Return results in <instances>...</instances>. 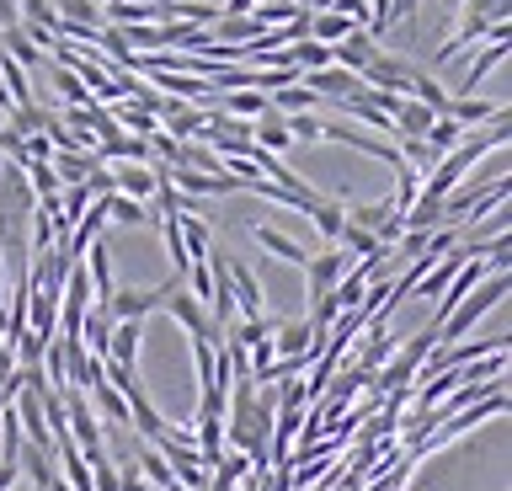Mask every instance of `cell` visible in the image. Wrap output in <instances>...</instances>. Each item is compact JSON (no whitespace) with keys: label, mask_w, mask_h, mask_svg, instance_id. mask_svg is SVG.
<instances>
[{"label":"cell","mask_w":512,"mask_h":491,"mask_svg":"<svg viewBox=\"0 0 512 491\" xmlns=\"http://www.w3.org/2000/svg\"><path fill=\"white\" fill-rule=\"evenodd\" d=\"M86 406H91V411H102V422L112 427V433H123V427H128V401L107 385L102 374H96L91 385H86Z\"/></svg>","instance_id":"cell-13"},{"label":"cell","mask_w":512,"mask_h":491,"mask_svg":"<svg viewBox=\"0 0 512 491\" xmlns=\"http://www.w3.org/2000/svg\"><path fill=\"white\" fill-rule=\"evenodd\" d=\"M336 251H342L347 262H368V257H384V246L374 241L368 230H358V225H342V235H336Z\"/></svg>","instance_id":"cell-25"},{"label":"cell","mask_w":512,"mask_h":491,"mask_svg":"<svg viewBox=\"0 0 512 491\" xmlns=\"http://www.w3.org/2000/svg\"><path fill=\"white\" fill-rule=\"evenodd\" d=\"M160 310H166V315H171V321L187 331L192 342H214V347H224L219 326L208 321V310H203V305H198V299H192L187 289H176V294H171V299H166V305H160Z\"/></svg>","instance_id":"cell-6"},{"label":"cell","mask_w":512,"mask_h":491,"mask_svg":"<svg viewBox=\"0 0 512 491\" xmlns=\"http://www.w3.org/2000/svg\"><path fill=\"white\" fill-rule=\"evenodd\" d=\"M496 22H507V11L459 6V22H454V33H448V43L438 49V65H443V59H454V54H464V49H475V43H491V27Z\"/></svg>","instance_id":"cell-4"},{"label":"cell","mask_w":512,"mask_h":491,"mask_svg":"<svg viewBox=\"0 0 512 491\" xmlns=\"http://www.w3.org/2000/svg\"><path fill=\"white\" fill-rule=\"evenodd\" d=\"M432 123H438V113H432V107H422V102H411V97H400V107L390 113L395 139H427Z\"/></svg>","instance_id":"cell-16"},{"label":"cell","mask_w":512,"mask_h":491,"mask_svg":"<svg viewBox=\"0 0 512 491\" xmlns=\"http://www.w3.org/2000/svg\"><path fill=\"white\" fill-rule=\"evenodd\" d=\"M288 59H294L299 75H310V70H326L331 65V49H326V43H315V38H299L294 49H288Z\"/></svg>","instance_id":"cell-29"},{"label":"cell","mask_w":512,"mask_h":491,"mask_svg":"<svg viewBox=\"0 0 512 491\" xmlns=\"http://www.w3.org/2000/svg\"><path fill=\"white\" fill-rule=\"evenodd\" d=\"M347 257H342V251H336V246H326V251H315V257L310 262H304V278H310V299H320V294H331L336 289V283H342L347 278Z\"/></svg>","instance_id":"cell-8"},{"label":"cell","mask_w":512,"mask_h":491,"mask_svg":"<svg viewBox=\"0 0 512 491\" xmlns=\"http://www.w3.org/2000/svg\"><path fill=\"white\" fill-rule=\"evenodd\" d=\"M48 166H54L59 187H75V182H86V177H91V171L102 166V161H96L91 150H54V161H48Z\"/></svg>","instance_id":"cell-19"},{"label":"cell","mask_w":512,"mask_h":491,"mask_svg":"<svg viewBox=\"0 0 512 491\" xmlns=\"http://www.w3.org/2000/svg\"><path fill=\"white\" fill-rule=\"evenodd\" d=\"M16 475H27L32 491H48V481L59 475V465H54V454H48V449H32V443H22V454H16Z\"/></svg>","instance_id":"cell-18"},{"label":"cell","mask_w":512,"mask_h":491,"mask_svg":"<svg viewBox=\"0 0 512 491\" xmlns=\"http://www.w3.org/2000/svg\"><path fill=\"white\" fill-rule=\"evenodd\" d=\"M395 203L390 198H379V203H352V209H347V225H358V230H368V235H374V241H379V230L384 225H395Z\"/></svg>","instance_id":"cell-21"},{"label":"cell","mask_w":512,"mask_h":491,"mask_svg":"<svg viewBox=\"0 0 512 491\" xmlns=\"http://www.w3.org/2000/svg\"><path fill=\"white\" fill-rule=\"evenodd\" d=\"M208 38H224V49H246V43H256L262 38V27H256L251 17H219L214 27H208Z\"/></svg>","instance_id":"cell-23"},{"label":"cell","mask_w":512,"mask_h":491,"mask_svg":"<svg viewBox=\"0 0 512 491\" xmlns=\"http://www.w3.org/2000/svg\"><path fill=\"white\" fill-rule=\"evenodd\" d=\"M347 33H352V22L342 17V11H320V17H310V38L326 43V49H336Z\"/></svg>","instance_id":"cell-28"},{"label":"cell","mask_w":512,"mask_h":491,"mask_svg":"<svg viewBox=\"0 0 512 491\" xmlns=\"http://www.w3.org/2000/svg\"><path fill=\"white\" fill-rule=\"evenodd\" d=\"M11 27H22V17H16V0H0V33H11Z\"/></svg>","instance_id":"cell-33"},{"label":"cell","mask_w":512,"mask_h":491,"mask_svg":"<svg viewBox=\"0 0 512 491\" xmlns=\"http://www.w3.org/2000/svg\"><path fill=\"white\" fill-rule=\"evenodd\" d=\"M374 54H379V43L368 38L363 27H352V33L331 49V65H336V70H347V75H363L368 65H374Z\"/></svg>","instance_id":"cell-10"},{"label":"cell","mask_w":512,"mask_h":491,"mask_svg":"<svg viewBox=\"0 0 512 491\" xmlns=\"http://www.w3.org/2000/svg\"><path fill=\"white\" fill-rule=\"evenodd\" d=\"M16 481H22V475H16V465H0V491H16Z\"/></svg>","instance_id":"cell-34"},{"label":"cell","mask_w":512,"mask_h":491,"mask_svg":"<svg viewBox=\"0 0 512 491\" xmlns=\"http://www.w3.org/2000/svg\"><path fill=\"white\" fill-rule=\"evenodd\" d=\"M155 177H160L155 161H150V166H118V171H112V193H118V198H134V203H144V209H150Z\"/></svg>","instance_id":"cell-11"},{"label":"cell","mask_w":512,"mask_h":491,"mask_svg":"<svg viewBox=\"0 0 512 491\" xmlns=\"http://www.w3.org/2000/svg\"><path fill=\"white\" fill-rule=\"evenodd\" d=\"M251 241L262 246V251H272L278 262H288V267H304V262L315 257V251H304L294 235H283V230H272V225H251Z\"/></svg>","instance_id":"cell-15"},{"label":"cell","mask_w":512,"mask_h":491,"mask_svg":"<svg viewBox=\"0 0 512 491\" xmlns=\"http://www.w3.org/2000/svg\"><path fill=\"white\" fill-rule=\"evenodd\" d=\"M139 342H144V321H112L102 363H112V369H139Z\"/></svg>","instance_id":"cell-9"},{"label":"cell","mask_w":512,"mask_h":491,"mask_svg":"<svg viewBox=\"0 0 512 491\" xmlns=\"http://www.w3.org/2000/svg\"><path fill=\"white\" fill-rule=\"evenodd\" d=\"M326 337H315L310 321H272V358H315Z\"/></svg>","instance_id":"cell-7"},{"label":"cell","mask_w":512,"mask_h":491,"mask_svg":"<svg viewBox=\"0 0 512 491\" xmlns=\"http://www.w3.org/2000/svg\"><path fill=\"white\" fill-rule=\"evenodd\" d=\"M459 139H464V129H459V123H454V118H438V123L427 129V139H422V145L432 150V161H443V155H454V150H459Z\"/></svg>","instance_id":"cell-27"},{"label":"cell","mask_w":512,"mask_h":491,"mask_svg":"<svg viewBox=\"0 0 512 491\" xmlns=\"http://www.w3.org/2000/svg\"><path fill=\"white\" fill-rule=\"evenodd\" d=\"M507 289H512L507 273H491L486 283H475V289H470V294H464L459 305H454V315H448V321L438 326V347H454V342L470 337V331H475V326L486 321V315H491V310L507 299Z\"/></svg>","instance_id":"cell-1"},{"label":"cell","mask_w":512,"mask_h":491,"mask_svg":"<svg viewBox=\"0 0 512 491\" xmlns=\"http://www.w3.org/2000/svg\"><path fill=\"white\" fill-rule=\"evenodd\" d=\"M496 65H507V22H496V27H491V43H486V49H480V54L470 59V65L459 70L454 91H459V97H475L480 81H486V75H491Z\"/></svg>","instance_id":"cell-5"},{"label":"cell","mask_w":512,"mask_h":491,"mask_svg":"<svg viewBox=\"0 0 512 491\" xmlns=\"http://www.w3.org/2000/svg\"><path fill=\"white\" fill-rule=\"evenodd\" d=\"M203 129H208V107L198 102H171L160 113V134H171V139H198Z\"/></svg>","instance_id":"cell-12"},{"label":"cell","mask_w":512,"mask_h":491,"mask_svg":"<svg viewBox=\"0 0 512 491\" xmlns=\"http://www.w3.org/2000/svg\"><path fill=\"white\" fill-rule=\"evenodd\" d=\"M416 6H422V0H390V22L400 17V22H411L416 17Z\"/></svg>","instance_id":"cell-32"},{"label":"cell","mask_w":512,"mask_h":491,"mask_svg":"<svg viewBox=\"0 0 512 491\" xmlns=\"http://www.w3.org/2000/svg\"><path fill=\"white\" fill-rule=\"evenodd\" d=\"M304 219H310V225L320 230V241L336 246V235H342V225H347V203H342V198H320Z\"/></svg>","instance_id":"cell-22"},{"label":"cell","mask_w":512,"mask_h":491,"mask_svg":"<svg viewBox=\"0 0 512 491\" xmlns=\"http://www.w3.org/2000/svg\"><path fill=\"white\" fill-rule=\"evenodd\" d=\"M54 86H59V97H64V107H91V91L80 86V81H75V75L64 70V65H54Z\"/></svg>","instance_id":"cell-30"},{"label":"cell","mask_w":512,"mask_h":491,"mask_svg":"<svg viewBox=\"0 0 512 491\" xmlns=\"http://www.w3.org/2000/svg\"><path fill=\"white\" fill-rule=\"evenodd\" d=\"M96 6H102V0H96Z\"/></svg>","instance_id":"cell-35"},{"label":"cell","mask_w":512,"mask_h":491,"mask_svg":"<svg viewBox=\"0 0 512 491\" xmlns=\"http://www.w3.org/2000/svg\"><path fill=\"white\" fill-rule=\"evenodd\" d=\"M176 235H182L187 262H208V251H214V225H208L203 214H176Z\"/></svg>","instance_id":"cell-14"},{"label":"cell","mask_w":512,"mask_h":491,"mask_svg":"<svg viewBox=\"0 0 512 491\" xmlns=\"http://www.w3.org/2000/svg\"><path fill=\"white\" fill-rule=\"evenodd\" d=\"M336 11H342L352 27H363V33H368V0H336Z\"/></svg>","instance_id":"cell-31"},{"label":"cell","mask_w":512,"mask_h":491,"mask_svg":"<svg viewBox=\"0 0 512 491\" xmlns=\"http://www.w3.org/2000/svg\"><path fill=\"white\" fill-rule=\"evenodd\" d=\"M272 113H278V118H299V113H315V107H320V97H315V91H304L299 81L294 86H283V91H272Z\"/></svg>","instance_id":"cell-24"},{"label":"cell","mask_w":512,"mask_h":491,"mask_svg":"<svg viewBox=\"0 0 512 491\" xmlns=\"http://www.w3.org/2000/svg\"><path fill=\"white\" fill-rule=\"evenodd\" d=\"M432 347H438V326H422V331H416V337L406 342V347H400V353H395V363H390V369H384L379 374V390H411V379L416 374H422V363H427V353H432Z\"/></svg>","instance_id":"cell-2"},{"label":"cell","mask_w":512,"mask_h":491,"mask_svg":"<svg viewBox=\"0 0 512 491\" xmlns=\"http://www.w3.org/2000/svg\"><path fill=\"white\" fill-rule=\"evenodd\" d=\"M219 113H224V118H240V123H256V118L272 113V102L262 97V91H224V97H219Z\"/></svg>","instance_id":"cell-20"},{"label":"cell","mask_w":512,"mask_h":491,"mask_svg":"<svg viewBox=\"0 0 512 491\" xmlns=\"http://www.w3.org/2000/svg\"><path fill=\"white\" fill-rule=\"evenodd\" d=\"M102 209H107V225H150V209L144 203H134V198H118V193H107L102 198Z\"/></svg>","instance_id":"cell-26"},{"label":"cell","mask_w":512,"mask_h":491,"mask_svg":"<svg viewBox=\"0 0 512 491\" xmlns=\"http://www.w3.org/2000/svg\"><path fill=\"white\" fill-rule=\"evenodd\" d=\"M507 107L502 102H486V97H448V113L443 118H454L464 134L475 129V123H491V118H502Z\"/></svg>","instance_id":"cell-17"},{"label":"cell","mask_w":512,"mask_h":491,"mask_svg":"<svg viewBox=\"0 0 512 491\" xmlns=\"http://www.w3.org/2000/svg\"><path fill=\"white\" fill-rule=\"evenodd\" d=\"M176 289H182V278H176V273L166 283H155V289H112V299H107L102 310L112 315V321H144V315H155Z\"/></svg>","instance_id":"cell-3"}]
</instances>
